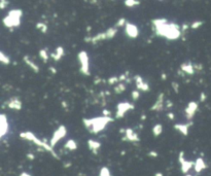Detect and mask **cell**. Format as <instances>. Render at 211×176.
<instances>
[{"instance_id": "obj_13", "label": "cell", "mask_w": 211, "mask_h": 176, "mask_svg": "<svg viewBox=\"0 0 211 176\" xmlns=\"http://www.w3.org/2000/svg\"><path fill=\"white\" fill-rule=\"evenodd\" d=\"M7 106L11 109H15V110H20L22 108V102L17 98H13L11 100H9L7 102Z\"/></svg>"}, {"instance_id": "obj_6", "label": "cell", "mask_w": 211, "mask_h": 176, "mask_svg": "<svg viewBox=\"0 0 211 176\" xmlns=\"http://www.w3.org/2000/svg\"><path fill=\"white\" fill-rule=\"evenodd\" d=\"M79 60L81 62V72L85 75H90L89 71V57L86 52H81L79 54Z\"/></svg>"}, {"instance_id": "obj_33", "label": "cell", "mask_w": 211, "mask_h": 176, "mask_svg": "<svg viewBox=\"0 0 211 176\" xmlns=\"http://www.w3.org/2000/svg\"><path fill=\"white\" fill-rule=\"evenodd\" d=\"M118 81H120V78H118V77H110V78H108V83H109V85H114L116 83H118Z\"/></svg>"}, {"instance_id": "obj_46", "label": "cell", "mask_w": 211, "mask_h": 176, "mask_svg": "<svg viewBox=\"0 0 211 176\" xmlns=\"http://www.w3.org/2000/svg\"><path fill=\"white\" fill-rule=\"evenodd\" d=\"M167 106L168 107H171L172 106V103L170 102V101H168V102H167Z\"/></svg>"}, {"instance_id": "obj_21", "label": "cell", "mask_w": 211, "mask_h": 176, "mask_svg": "<svg viewBox=\"0 0 211 176\" xmlns=\"http://www.w3.org/2000/svg\"><path fill=\"white\" fill-rule=\"evenodd\" d=\"M24 61H25V63L27 64V65H29L30 66V68L32 70H34L35 72H38V70H39V68H38V66L36 65V64L34 63V62H32L29 59V57L28 56H26V57H24Z\"/></svg>"}, {"instance_id": "obj_26", "label": "cell", "mask_w": 211, "mask_h": 176, "mask_svg": "<svg viewBox=\"0 0 211 176\" xmlns=\"http://www.w3.org/2000/svg\"><path fill=\"white\" fill-rule=\"evenodd\" d=\"M0 61L2 62L3 64H9L11 63V60H9L8 57H6L4 55V53H0Z\"/></svg>"}, {"instance_id": "obj_15", "label": "cell", "mask_w": 211, "mask_h": 176, "mask_svg": "<svg viewBox=\"0 0 211 176\" xmlns=\"http://www.w3.org/2000/svg\"><path fill=\"white\" fill-rule=\"evenodd\" d=\"M163 107H164V96H163V94H160L159 98H158V100L156 101L155 105L151 107V110L160 111L163 109Z\"/></svg>"}, {"instance_id": "obj_24", "label": "cell", "mask_w": 211, "mask_h": 176, "mask_svg": "<svg viewBox=\"0 0 211 176\" xmlns=\"http://www.w3.org/2000/svg\"><path fill=\"white\" fill-rule=\"evenodd\" d=\"M162 132H163V127L160 124L156 125V126L154 127V129H152V133H154V135H155L156 137L160 136V135L162 134Z\"/></svg>"}, {"instance_id": "obj_39", "label": "cell", "mask_w": 211, "mask_h": 176, "mask_svg": "<svg viewBox=\"0 0 211 176\" xmlns=\"http://www.w3.org/2000/svg\"><path fill=\"white\" fill-rule=\"evenodd\" d=\"M205 98H206V95H205L204 93H202V94H201V101H202V102L205 100Z\"/></svg>"}, {"instance_id": "obj_47", "label": "cell", "mask_w": 211, "mask_h": 176, "mask_svg": "<svg viewBox=\"0 0 211 176\" xmlns=\"http://www.w3.org/2000/svg\"><path fill=\"white\" fill-rule=\"evenodd\" d=\"M162 79H166V77H167V76H166V74H163V75H162Z\"/></svg>"}, {"instance_id": "obj_45", "label": "cell", "mask_w": 211, "mask_h": 176, "mask_svg": "<svg viewBox=\"0 0 211 176\" xmlns=\"http://www.w3.org/2000/svg\"><path fill=\"white\" fill-rule=\"evenodd\" d=\"M27 156H28V158H29V159H30V160H33V159H34V156H32V154H27Z\"/></svg>"}, {"instance_id": "obj_44", "label": "cell", "mask_w": 211, "mask_h": 176, "mask_svg": "<svg viewBox=\"0 0 211 176\" xmlns=\"http://www.w3.org/2000/svg\"><path fill=\"white\" fill-rule=\"evenodd\" d=\"M187 28H189V26H187L186 24H184V25H183V26H182V31H185Z\"/></svg>"}, {"instance_id": "obj_32", "label": "cell", "mask_w": 211, "mask_h": 176, "mask_svg": "<svg viewBox=\"0 0 211 176\" xmlns=\"http://www.w3.org/2000/svg\"><path fill=\"white\" fill-rule=\"evenodd\" d=\"M140 97V93H139V91H133L132 92V99L133 100H137L138 98Z\"/></svg>"}, {"instance_id": "obj_36", "label": "cell", "mask_w": 211, "mask_h": 176, "mask_svg": "<svg viewBox=\"0 0 211 176\" xmlns=\"http://www.w3.org/2000/svg\"><path fill=\"white\" fill-rule=\"evenodd\" d=\"M172 87L174 88V90H175L176 93H178V85H177L176 83H172Z\"/></svg>"}, {"instance_id": "obj_16", "label": "cell", "mask_w": 211, "mask_h": 176, "mask_svg": "<svg viewBox=\"0 0 211 176\" xmlns=\"http://www.w3.org/2000/svg\"><path fill=\"white\" fill-rule=\"evenodd\" d=\"M125 140H130V141H139V137L137 136V134L133 132L131 129H127L126 130V137L123 138Z\"/></svg>"}, {"instance_id": "obj_11", "label": "cell", "mask_w": 211, "mask_h": 176, "mask_svg": "<svg viewBox=\"0 0 211 176\" xmlns=\"http://www.w3.org/2000/svg\"><path fill=\"white\" fill-rule=\"evenodd\" d=\"M197 109H198V104L196 102H191L189 103L186 109H185V113H186L187 120H191V117L194 116V114L196 113Z\"/></svg>"}, {"instance_id": "obj_19", "label": "cell", "mask_w": 211, "mask_h": 176, "mask_svg": "<svg viewBox=\"0 0 211 176\" xmlns=\"http://www.w3.org/2000/svg\"><path fill=\"white\" fill-rule=\"evenodd\" d=\"M181 70L184 71L185 73L191 74H191H194V72H195V67L191 65V63H184L181 65Z\"/></svg>"}, {"instance_id": "obj_41", "label": "cell", "mask_w": 211, "mask_h": 176, "mask_svg": "<svg viewBox=\"0 0 211 176\" xmlns=\"http://www.w3.org/2000/svg\"><path fill=\"white\" fill-rule=\"evenodd\" d=\"M48 70H50V71H52L53 72V73H57V71H56V69H55V68L54 67H50V68H48Z\"/></svg>"}, {"instance_id": "obj_40", "label": "cell", "mask_w": 211, "mask_h": 176, "mask_svg": "<svg viewBox=\"0 0 211 176\" xmlns=\"http://www.w3.org/2000/svg\"><path fill=\"white\" fill-rule=\"evenodd\" d=\"M20 176H31L29 173H27V172H23V173L20 174Z\"/></svg>"}, {"instance_id": "obj_37", "label": "cell", "mask_w": 211, "mask_h": 176, "mask_svg": "<svg viewBox=\"0 0 211 176\" xmlns=\"http://www.w3.org/2000/svg\"><path fill=\"white\" fill-rule=\"evenodd\" d=\"M148 156H158V152H156V151H150V152H148Z\"/></svg>"}, {"instance_id": "obj_23", "label": "cell", "mask_w": 211, "mask_h": 176, "mask_svg": "<svg viewBox=\"0 0 211 176\" xmlns=\"http://www.w3.org/2000/svg\"><path fill=\"white\" fill-rule=\"evenodd\" d=\"M65 148H66V149H69V150H75L76 148H77V144H76V142L74 141V140L70 139V140H68V141L66 142Z\"/></svg>"}, {"instance_id": "obj_29", "label": "cell", "mask_w": 211, "mask_h": 176, "mask_svg": "<svg viewBox=\"0 0 211 176\" xmlns=\"http://www.w3.org/2000/svg\"><path fill=\"white\" fill-rule=\"evenodd\" d=\"M36 27H37V29H39V30L42 31L43 33H46V30H48V26H46V25L44 24V23H42V22L38 23V24L36 25Z\"/></svg>"}, {"instance_id": "obj_20", "label": "cell", "mask_w": 211, "mask_h": 176, "mask_svg": "<svg viewBox=\"0 0 211 176\" xmlns=\"http://www.w3.org/2000/svg\"><path fill=\"white\" fill-rule=\"evenodd\" d=\"M205 168H206V164H205V162L203 161L201 158L197 160L196 163H195V170H196L197 173H199V172H201L202 170H204Z\"/></svg>"}, {"instance_id": "obj_30", "label": "cell", "mask_w": 211, "mask_h": 176, "mask_svg": "<svg viewBox=\"0 0 211 176\" xmlns=\"http://www.w3.org/2000/svg\"><path fill=\"white\" fill-rule=\"evenodd\" d=\"M125 90H126V87H125L123 83H120L118 87H114V92H116V94H121L122 92H124Z\"/></svg>"}, {"instance_id": "obj_31", "label": "cell", "mask_w": 211, "mask_h": 176, "mask_svg": "<svg viewBox=\"0 0 211 176\" xmlns=\"http://www.w3.org/2000/svg\"><path fill=\"white\" fill-rule=\"evenodd\" d=\"M202 25H203L202 21H196V22H194L191 25V29H198L199 27H201Z\"/></svg>"}, {"instance_id": "obj_48", "label": "cell", "mask_w": 211, "mask_h": 176, "mask_svg": "<svg viewBox=\"0 0 211 176\" xmlns=\"http://www.w3.org/2000/svg\"><path fill=\"white\" fill-rule=\"evenodd\" d=\"M155 176H163V174H162V173H157Z\"/></svg>"}, {"instance_id": "obj_1", "label": "cell", "mask_w": 211, "mask_h": 176, "mask_svg": "<svg viewBox=\"0 0 211 176\" xmlns=\"http://www.w3.org/2000/svg\"><path fill=\"white\" fill-rule=\"evenodd\" d=\"M156 28V33L159 36L166 37L168 39H177L181 32L179 26L176 24H168L166 19H158L152 21Z\"/></svg>"}, {"instance_id": "obj_43", "label": "cell", "mask_w": 211, "mask_h": 176, "mask_svg": "<svg viewBox=\"0 0 211 176\" xmlns=\"http://www.w3.org/2000/svg\"><path fill=\"white\" fill-rule=\"evenodd\" d=\"M126 79V75H121L120 76V81H125Z\"/></svg>"}, {"instance_id": "obj_35", "label": "cell", "mask_w": 211, "mask_h": 176, "mask_svg": "<svg viewBox=\"0 0 211 176\" xmlns=\"http://www.w3.org/2000/svg\"><path fill=\"white\" fill-rule=\"evenodd\" d=\"M8 4V1H5V0H1L0 1V8L1 9H4L5 6Z\"/></svg>"}, {"instance_id": "obj_25", "label": "cell", "mask_w": 211, "mask_h": 176, "mask_svg": "<svg viewBox=\"0 0 211 176\" xmlns=\"http://www.w3.org/2000/svg\"><path fill=\"white\" fill-rule=\"evenodd\" d=\"M139 4H140L139 1H135V0H126V1H125V5L128 7H133Z\"/></svg>"}, {"instance_id": "obj_2", "label": "cell", "mask_w": 211, "mask_h": 176, "mask_svg": "<svg viewBox=\"0 0 211 176\" xmlns=\"http://www.w3.org/2000/svg\"><path fill=\"white\" fill-rule=\"evenodd\" d=\"M112 119L109 116H101V117H96V119H83V124L85 126L89 129L91 132L93 133H98L104 129L107 123L112 122Z\"/></svg>"}, {"instance_id": "obj_49", "label": "cell", "mask_w": 211, "mask_h": 176, "mask_svg": "<svg viewBox=\"0 0 211 176\" xmlns=\"http://www.w3.org/2000/svg\"><path fill=\"white\" fill-rule=\"evenodd\" d=\"M185 176H191V175H185Z\"/></svg>"}, {"instance_id": "obj_42", "label": "cell", "mask_w": 211, "mask_h": 176, "mask_svg": "<svg viewBox=\"0 0 211 176\" xmlns=\"http://www.w3.org/2000/svg\"><path fill=\"white\" fill-rule=\"evenodd\" d=\"M168 116H169L171 120H173V119H174V114H173V113H168Z\"/></svg>"}, {"instance_id": "obj_22", "label": "cell", "mask_w": 211, "mask_h": 176, "mask_svg": "<svg viewBox=\"0 0 211 176\" xmlns=\"http://www.w3.org/2000/svg\"><path fill=\"white\" fill-rule=\"evenodd\" d=\"M189 125H180V124H177L174 126V128L176 129V130L180 131L181 133H182L183 135H187V131H189Z\"/></svg>"}, {"instance_id": "obj_18", "label": "cell", "mask_w": 211, "mask_h": 176, "mask_svg": "<svg viewBox=\"0 0 211 176\" xmlns=\"http://www.w3.org/2000/svg\"><path fill=\"white\" fill-rule=\"evenodd\" d=\"M63 55H64L63 48H62V46H59V48L56 50V52L53 53V54H50V57H53V58H54L55 61H59L60 59L63 57Z\"/></svg>"}, {"instance_id": "obj_14", "label": "cell", "mask_w": 211, "mask_h": 176, "mask_svg": "<svg viewBox=\"0 0 211 176\" xmlns=\"http://www.w3.org/2000/svg\"><path fill=\"white\" fill-rule=\"evenodd\" d=\"M136 85H137L138 90H141V91H143V92H146L149 90L148 85L145 83V81H143L142 77H140V76H136Z\"/></svg>"}, {"instance_id": "obj_9", "label": "cell", "mask_w": 211, "mask_h": 176, "mask_svg": "<svg viewBox=\"0 0 211 176\" xmlns=\"http://www.w3.org/2000/svg\"><path fill=\"white\" fill-rule=\"evenodd\" d=\"M125 32H126V34L128 35L130 38H137L138 34H139L138 28L134 24H131V23H127L126 24Z\"/></svg>"}, {"instance_id": "obj_28", "label": "cell", "mask_w": 211, "mask_h": 176, "mask_svg": "<svg viewBox=\"0 0 211 176\" xmlns=\"http://www.w3.org/2000/svg\"><path fill=\"white\" fill-rule=\"evenodd\" d=\"M99 176H111V173L109 171L108 168L103 167L102 169L100 170V173H99Z\"/></svg>"}, {"instance_id": "obj_27", "label": "cell", "mask_w": 211, "mask_h": 176, "mask_svg": "<svg viewBox=\"0 0 211 176\" xmlns=\"http://www.w3.org/2000/svg\"><path fill=\"white\" fill-rule=\"evenodd\" d=\"M39 56H40V58L43 60L44 63H46V61H48V54L46 53V50H39Z\"/></svg>"}, {"instance_id": "obj_34", "label": "cell", "mask_w": 211, "mask_h": 176, "mask_svg": "<svg viewBox=\"0 0 211 176\" xmlns=\"http://www.w3.org/2000/svg\"><path fill=\"white\" fill-rule=\"evenodd\" d=\"M125 24H126V20L122 18V19L118 20V22L116 23V27H123Z\"/></svg>"}, {"instance_id": "obj_8", "label": "cell", "mask_w": 211, "mask_h": 176, "mask_svg": "<svg viewBox=\"0 0 211 176\" xmlns=\"http://www.w3.org/2000/svg\"><path fill=\"white\" fill-rule=\"evenodd\" d=\"M133 108H134V106H133V105H131L130 103H128V102L120 103V104L118 105V111H116V116L118 117V119L123 117L125 115V113H126L127 111L129 110V109H133Z\"/></svg>"}, {"instance_id": "obj_38", "label": "cell", "mask_w": 211, "mask_h": 176, "mask_svg": "<svg viewBox=\"0 0 211 176\" xmlns=\"http://www.w3.org/2000/svg\"><path fill=\"white\" fill-rule=\"evenodd\" d=\"M103 116H109L110 115V111L109 110H104V112H103Z\"/></svg>"}, {"instance_id": "obj_17", "label": "cell", "mask_w": 211, "mask_h": 176, "mask_svg": "<svg viewBox=\"0 0 211 176\" xmlns=\"http://www.w3.org/2000/svg\"><path fill=\"white\" fill-rule=\"evenodd\" d=\"M88 145H89V148L93 151V154H97V150L100 148L101 144L99 142L95 141V140H89L88 141Z\"/></svg>"}, {"instance_id": "obj_4", "label": "cell", "mask_w": 211, "mask_h": 176, "mask_svg": "<svg viewBox=\"0 0 211 176\" xmlns=\"http://www.w3.org/2000/svg\"><path fill=\"white\" fill-rule=\"evenodd\" d=\"M20 136L22 137V138H24V139L33 141L35 144H36V145L43 147L46 150L50 151V154H52L53 156H55V158H57V159H58V156H57L56 152L54 151V149H53V147L50 146V144H48V143H46L44 141H41V140H39L38 138H36V137H35V135L33 134V133H31V132H23V133H21V134H20Z\"/></svg>"}, {"instance_id": "obj_7", "label": "cell", "mask_w": 211, "mask_h": 176, "mask_svg": "<svg viewBox=\"0 0 211 176\" xmlns=\"http://www.w3.org/2000/svg\"><path fill=\"white\" fill-rule=\"evenodd\" d=\"M66 133H67V131H66V128L64 126H61L60 128H58V130H57L56 132L54 133V135H53V138H52V140H50V146L53 147V146L56 145L57 142L60 141V140L66 135Z\"/></svg>"}, {"instance_id": "obj_12", "label": "cell", "mask_w": 211, "mask_h": 176, "mask_svg": "<svg viewBox=\"0 0 211 176\" xmlns=\"http://www.w3.org/2000/svg\"><path fill=\"white\" fill-rule=\"evenodd\" d=\"M7 130H8V124L6 121V115L1 114L0 115V133H1V137H3L6 134Z\"/></svg>"}, {"instance_id": "obj_5", "label": "cell", "mask_w": 211, "mask_h": 176, "mask_svg": "<svg viewBox=\"0 0 211 176\" xmlns=\"http://www.w3.org/2000/svg\"><path fill=\"white\" fill-rule=\"evenodd\" d=\"M118 33V29L114 28H109L107 31L103 33H100V34H97L96 36H93L91 38H86V41H90L92 43H96V42L101 41V40H105V39H111L116 36V34Z\"/></svg>"}, {"instance_id": "obj_3", "label": "cell", "mask_w": 211, "mask_h": 176, "mask_svg": "<svg viewBox=\"0 0 211 176\" xmlns=\"http://www.w3.org/2000/svg\"><path fill=\"white\" fill-rule=\"evenodd\" d=\"M21 17H22V11H20V9L11 11L8 13V15L3 19V24L7 28L18 27L21 23Z\"/></svg>"}, {"instance_id": "obj_10", "label": "cell", "mask_w": 211, "mask_h": 176, "mask_svg": "<svg viewBox=\"0 0 211 176\" xmlns=\"http://www.w3.org/2000/svg\"><path fill=\"white\" fill-rule=\"evenodd\" d=\"M179 162H180L181 164V171H182V173H186V172L195 165L193 162L185 161V160L183 159V152H180V154H179Z\"/></svg>"}]
</instances>
